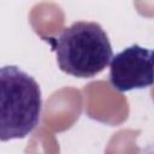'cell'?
I'll list each match as a JSON object with an SVG mask.
<instances>
[{
	"mask_svg": "<svg viewBox=\"0 0 154 154\" xmlns=\"http://www.w3.org/2000/svg\"><path fill=\"white\" fill-rule=\"evenodd\" d=\"M42 96L38 83L18 66L0 70V138L26 137L38 124Z\"/></svg>",
	"mask_w": 154,
	"mask_h": 154,
	"instance_id": "7a4b0ae2",
	"label": "cell"
},
{
	"mask_svg": "<svg viewBox=\"0 0 154 154\" xmlns=\"http://www.w3.org/2000/svg\"><path fill=\"white\" fill-rule=\"evenodd\" d=\"M109 83L117 91L144 89L154 84V51L131 45L109 64Z\"/></svg>",
	"mask_w": 154,
	"mask_h": 154,
	"instance_id": "3957f363",
	"label": "cell"
},
{
	"mask_svg": "<svg viewBox=\"0 0 154 154\" xmlns=\"http://www.w3.org/2000/svg\"><path fill=\"white\" fill-rule=\"evenodd\" d=\"M55 52L59 69L78 78H91L113 58L107 34L96 22H75L55 37L45 38Z\"/></svg>",
	"mask_w": 154,
	"mask_h": 154,
	"instance_id": "6da1fadb",
	"label": "cell"
}]
</instances>
